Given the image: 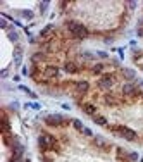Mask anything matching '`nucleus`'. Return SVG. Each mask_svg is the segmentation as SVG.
Returning <instances> with one entry per match:
<instances>
[{"label": "nucleus", "instance_id": "f257e3e1", "mask_svg": "<svg viewBox=\"0 0 143 162\" xmlns=\"http://www.w3.org/2000/svg\"><path fill=\"white\" fill-rule=\"evenodd\" d=\"M67 28H69V31L73 33V36L78 38V40H83V38L88 36V29H86V26H83L81 22H78V21H69Z\"/></svg>", "mask_w": 143, "mask_h": 162}, {"label": "nucleus", "instance_id": "f03ea898", "mask_svg": "<svg viewBox=\"0 0 143 162\" xmlns=\"http://www.w3.org/2000/svg\"><path fill=\"white\" fill-rule=\"evenodd\" d=\"M38 145L41 147V150H52V148H55L54 136H52V134H47V133L40 134V138H38Z\"/></svg>", "mask_w": 143, "mask_h": 162}, {"label": "nucleus", "instance_id": "7ed1b4c3", "mask_svg": "<svg viewBox=\"0 0 143 162\" xmlns=\"http://www.w3.org/2000/svg\"><path fill=\"white\" fill-rule=\"evenodd\" d=\"M114 133H117V134H121L123 138H126V140H130V141H133L135 138H136V133L133 131V129H130V128H126V126H116V128H110Z\"/></svg>", "mask_w": 143, "mask_h": 162}, {"label": "nucleus", "instance_id": "20e7f679", "mask_svg": "<svg viewBox=\"0 0 143 162\" xmlns=\"http://www.w3.org/2000/svg\"><path fill=\"white\" fill-rule=\"evenodd\" d=\"M45 122H47L48 126H59L64 122V117L59 116V114H52V116H47L45 117Z\"/></svg>", "mask_w": 143, "mask_h": 162}, {"label": "nucleus", "instance_id": "39448f33", "mask_svg": "<svg viewBox=\"0 0 143 162\" xmlns=\"http://www.w3.org/2000/svg\"><path fill=\"white\" fill-rule=\"evenodd\" d=\"M112 83H114V76H112V74H105V76L100 78L98 86H100V88H103V90H107V88H110V86H112Z\"/></svg>", "mask_w": 143, "mask_h": 162}, {"label": "nucleus", "instance_id": "423d86ee", "mask_svg": "<svg viewBox=\"0 0 143 162\" xmlns=\"http://www.w3.org/2000/svg\"><path fill=\"white\" fill-rule=\"evenodd\" d=\"M57 74H59V67H55V66H48V67H45V71H43V76L47 78V79L55 78Z\"/></svg>", "mask_w": 143, "mask_h": 162}, {"label": "nucleus", "instance_id": "0eeeda50", "mask_svg": "<svg viewBox=\"0 0 143 162\" xmlns=\"http://www.w3.org/2000/svg\"><path fill=\"white\" fill-rule=\"evenodd\" d=\"M76 92L78 93H86L88 92V81H78V83H76Z\"/></svg>", "mask_w": 143, "mask_h": 162}, {"label": "nucleus", "instance_id": "6e6552de", "mask_svg": "<svg viewBox=\"0 0 143 162\" xmlns=\"http://www.w3.org/2000/svg\"><path fill=\"white\" fill-rule=\"evenodd\" d=\"M83 112L88 114V116H97V107L91 105V104H85L83 105Z\"/></svg>", "mask_w": 143, "mask_h": 162}, {"label": "nucleus", "instance_id": "1a4fd4ad", "mask_svg": "<svg viewBox=\"0 0 143 162\" xmlns=\"http://www.w3.org/2000/svg\"><path fill=\"white\" fill-rule=\"evenodd\" d=\"M123 95H136V88L133 85H124L123 86Z\"/></svg>", "mask_w": 143, "mask_h": 162}, {"label": "nucleus", "instance_id": "9d476101", "mask_svg": "<svg viewBox=\"0 0 143 162\" xmlns=\"http://www.w3.org/2000/svg\"><path fill=\"white\" fill-rule=\"evenodd\" d=\"M64 71H66V72H78V66H76L74 62H66L64 64Z\"/></svg>", "mask_w": 143, "mask_h": 162}, {"label": "nucleus", "instance_id": "9b49d317", "mask_svg": "<svg viewBox=\"0 0 143 162\" xmlns=\"http://www.w3.org/2000/svg\"><path fill=\"white\" fill-rule=\"evenodd\" d=\"M9 129H10V124H9V119H7V116L4 114V121H2V131H4V134L9 133Z\"/></svg>", "mask_w": 143, "mask_h": 162}, {"label": "nucleus", "instance_id": "f8f14e48", "mask_svg": "<svg viewBox=\"0 0 143 162\" xmlns=\"http://www.w3.org/2000/svg\"><path fill=\"white\" fill-rule=\"evenodd\" d=\"M93 121H95L98 126H105V124H107V119H105L103 116H93Z\"/></svg>", "mask_w": 143, "mask_h": 162}, {"label": "nucleus", "instance_id": "ddd939ff", "mask_svg": "<svg viewBox=\"0 0 143 162\" xmlns=\"http://www.w3.org/2000/svg\"><path fill=\"white\" fill-rule=\"evenodd\" d=\"M95 145H98V147H102V148L109 147V143L103 140V138H100V136H95Z\"/></svg>", "mask_w": 143, "mask_h": 162}, {"label": "nucleus", "instance_id": "4468645a", "mask_svg": "<svg viewBox=\"0 0 143 162\" xmlns=\"http://www.w3.org/2000/svg\"><path fill=\"white\" fill-rule=\"evenodd\" d=\"M105 102H107L109 105H117V104H119V102H117L112 95H105Z\"/></svg>", "mask_w": 143, "mask_h": 162}, {"label": "nucleus", "instance_id": "2eb2a0df", "mask_svg": "<svg viewBox=\"0 0 143 162\" xmlns=\"http://www.w3.org/2000/svg\"><path fill=\"white\" fill-rule=\"evenodd\" d=\"M73 126H74L78 131H81V133H83V129H85V126L81 124V121H79V119H74V121H73Z\"/></svg>", "mask_w": 143, "mask_h": 162}, {"label": "nucleus", "instance_id": "dca6fc26", "mask_svg": "<svg viewBox=\"0 0 143 162\" xmlns=\"http://www.w3.org/2000/svg\"><path fill=\"white\" fill-rule=\"evenodd\" d=\"M124 76L128 78V79H135V71H131V69H124Z\"/></svg>", "mask_w": 143, "mask_h": 162}, {"label": "nucleus", "instance_id": "f3484780", "mask_svg": "<svg viewBox=\"0 0 143 162\" xmlns=\"http://www.w3.org/2000/svg\"><path fill=\"white\" fill-rule=\"evenodd\" d=\"M91 71H93L95 74H100V72L103 71V66H102V64H95V66H93V69H91Z\"/></svg>", "mask_w": 143, "mask_h": 162}, {"label": "nucleus", "instance_id": "a211bd4d", "mask_svg": "<svg viewBox=\"0 0 143 162\" xmlns=\"http://www.w3.org/2000/svg\"><path fill=\"white\" fill-rule=\"evenodd\" d=\"M83 134H86V136H93L91 129H88V128H85V129H83Z\"/></svg>", "mask_w": 143, "mask_h": 162}, {"label": "nucleus", "instance_id": "6ab92c4d", "mask_svg": "<svg viewBox=\"0 0 143 162\" xmlns=\"http://www.w3.org/2000/svg\"><path fill=\"white\" fill-rule=\"evenodd\" d=\"M43 59H45V55H41V54H36L33 57V60H43Z\"/></svg>", "mask_w": 143, "mask_h": 162}, {"label": "nucleus", "instance_id": "aec40b11", "mask_svg": "<svg viewBox=\"0 0 143 162\" xmlns=\"http://www.w3.org/2000/svg\"><path fill=\"white\" fill-rule=\"evenodd\" d=\"M40 7H41V10H45V9L48 7V4H47V2H43V4H40Z\"/></svg>", "mask_w": 143, "mask_h": 162}, {"label": "nucleus", "instance_id": "412c9836", "mask_svg": "<svg viewBox=\"0 0 143 162\" xmlns=\"http://www.w3.org/2000/svg\"><path fill=\"white\" fill-rule=\"evenodd\" d=\"M128 5H130V9H135V7H136V2H130Z\"/></svg>", "mask_w": 143, "mask_h": 162}, {"label": "nucleus", "instance_id": "4be33fe9", "mask_svg": "<svg viewBox=\"0 0 143 162\" xmlns=\"http://www.w3.org/2000/svg\"><path fill=\"white\" fill-rule=\"evenodd\" d=\"M31 16H33V14H31V12H29V10H26V12H24V17H28V19H29V17H31Z\"/></svg>", "mask_w": 143, "mask_h": 162}, {"label": "nucleus", "instance_id": "5701e85b", "mask_svg": "<svg viewBox=\"0 0 143 162\" xmlns=\"http://www.w3.org/2000/svg\"><path fill=\"white\" fill-rule=\"evenodd\" d=\"M138 24H140V29H142V31H143V17H142V19H140V22H138Z\"/></svg>", "mask_w": 143, "mask_h": 162}, {"label": "nucleus", "instance_id": "b1692460", "mask_svg": "<svg viewBox=\"0 0 143 162\" xmlns=\"http://www.w3.org/2000/svg\"><path fill=\"white\" fill-rule=\"evenodd\" d=\"M142 161H143V159H142Z\"/></svg>", "mask_w": 143, "mask_h": 162}]
</instances>
